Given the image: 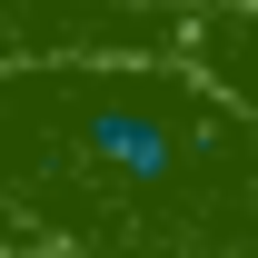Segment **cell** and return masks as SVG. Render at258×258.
<instances>
[{"label": "cell", "instance_id": "obj_1", "mask_svg": "<svg viewBox=\"0 0 258 258\" xmlns=\"http://www.w3.org/2000/svg\"><path fill=\"white\" fill-rule=\"evenodd\" d=\"M10 149L60 159L70 189L40 209H80L90 238L129 258H248L258 238V119L179 70H50L0 90ZM70 219V228H80Z\"/></svg>", "mask_w": 258, "mask_h": 258}]
</instances>
